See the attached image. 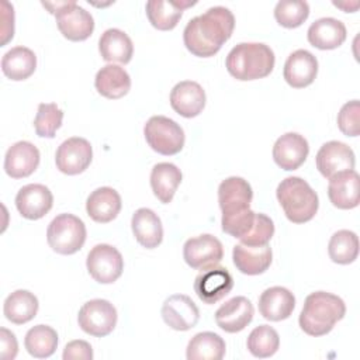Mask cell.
<instances>
[{
  "instance_id": "obj_1",
  "label": "cell",
  "mask_w": 360,
  "mask_h": 360,
  "mask_svg": "<svg viewBox=\"0 0 360 360\" xmlns=\"http://www.w3.org/2000/svg\"><path fill=\"white\" fill-rule=\"evenodd\" d=\"M233 28L235 17L232 11L226 7L215 6L187 22L183 31V41L194 56L210 58L231 38Z\"/></svg>"
},
{
  "instance_id": "obj_2",
  "label": "cell",
  "mask_w": 360,
  "mask_h": 360,
  "mask_svg": "<svg viewBox=\"0 0 360 360\" xmlns=\"http://www.w3.org/2000/svg\"><path fill=\"white\" fill-rule=\"evenodd\" d=\"M345 314L346 305L340 297L326 291H315L305 298L298 323L307 335L318 338L329 333Z\"/></svg>"
},
{
  "instance_id": "obj_3",
  "label": "cell",
  "mask_w": 360,
  "mask_h": 360,
  "mask_svg": "<svg viewBox=\"0 0 360 360\" xmlns=\"http://www.w3.org/2000/svg\"><path fill=\"white\" fill-rule=\"evenodd\" d=\"M274 63L273 49L262 42H240L229 51L225 60L229 75L242 82L269 76Z\"/></svg>"
},
{
  "instance_id": "obj_4",
  "label": "cell",
  "mask_w": 360,
  "mask_h": 360,
  "mask_svg": "<svg viewBox=\"0 0 360 360\" xmlns=\"http://www.w3.org/2000/svg\"><path fill=\"white\" fill-rule=\"evenodd\" d=\"M276 195L285 217L294 224L311 221L319 207L318 194L304 179L297 176L281 180L277 186Z\"/></svg>"
},
{
  "instance_id": "obj_5",
  "label": "cell",
  "mask_w": 360,
  "mask_h": 360,
  "mask_svg": "<svg viewBox=\"0 0 360 360\" xmlns=\"http://www.w3.org/2000/svg\"><path fill=\"white\" fill-rule=\"evenodd\" d=\"M42 6L46 7L49 13L55 14L56 25L60 34L69 41H84L93 34L94 20L91 14L80 7L76 1H42Z\"/></svg>"
},
{
  "instance_id": "obj_6",
  "label": "cell",
  "mask_w": 360,
  "mask_h": 360,
  "mask_svg": "<svg viewBox=\"0 0 360 360\" xmlns=\"http://www.w3.org/2000/svg\"><path fill=\"white\" fill-rule=\"evenodd\" d=\"M86 225L73 214L56 215L46 229V240L51 249L59 255H73L86 242Z\"/></svg>"
},
{
  "instance_id": "obj_7",
  "label": "cell",
  "mask_w": 360,
  "mask_h": 360,
  "mask_svg": "<svg viewBox=\"0 0 360 360\" xmlns=\"http://www.w3.org/2000/svg\"><path fill=\"white\" fill-rule=\"evenodd\" d=\"M143 135L148 145L158 153L172 156L179 153L184 146V131L183 128L165 115L150 117L145 127Z\"/></svg>"
},
{
  "instance_id": "obj_8",
  "label": "cell",
  "mask_w": 360,
  "mask_h": 360,
  "mask_svg": "<svg viewBox=\"0 0 360 360\" xmlns=\"http://www.w3.org/2000/svg\"><path fill=\"white\" fill-rule=\"evenodd\" d=\"M117 309L115 307L101 298L90 300L82 305L77 315V323L87 335L103 338L110 335L117 325Z\"/></svg>"
},
{
  "instance_id": "obj_9",
  "label": "cell",
  "mask_w": 360,
  "mask_h": 360,
  "mask_svg": "<svg viewBox=\"0 0 360 360\" xmlns=\"http://www.w3.org/2000/svg\"><path fill=\"white\" fill-rule=\"evenodd\" d=\"M86 267L89 274L100 284L117 281L124 270V259L117 248L98 243L87 255Z\"/></svg>"
},
{
  "instance_id": "obj_10",
  "label": "cell",
  "mask_w": 360,
  "mask_h": 360,
  "mask_svg": "<svg viewBox=\"0 0 360 360\" xmlns=\"http://www.w3.org/2000/svg\"><path fill=\"white\" fill-rule=\"evenodd\" d=\"M184 262L195 270L217 266L224 257V248L219 239L210 233H202L186 240L183 246Z\"/></svg>"
},
{
  "instance_id": "obj_11",
  "label": "cell",
  "mask_w": 360,
  "mask_h": 360,
  "mask_svg": "<svg viewBox=\"0 0 360 360\" xmlns=\"http://www.w3.org/2000/svg\"><path fill=\"white\" fill-rule=\"evenodd\" d=\"M93 159V149L87 139L72 136L63 141L55 153V163L59 172L73 176L84 172Z\"/></svg>"
},
{
  "instance_id": "obj_12",
  "label": "cell",
  "mask_w": 360,
  "mask_h": 360,
  "mask_svg": "<svg viewBox=\"0 0 360 360\" xmlns=\"http://www.w3.org/2000/svg\"><path fill=\"white\" fill-rule=\"evenodd\" d=\"M233 288V277L228 269L212 266L201 270L194 280V292L204 304H215L231 292Z\"/></svg>"
},
{
  "instance_id": "obj_13",
  "label": "cell",
  "mask_w": 360,
  "mask_h": 360,
  "mask_svg": "<svg viewBox=\"0 0 360 360\" xmlns=\"http://www.w3.org/2000/svg\"><path fill=\"white\" fill-rule=\"evenodd\" d=\"M315 162L319 173L325 179H330L340 172L353 170L356 158L349 145L340 141H329L319 148Z\"/></svg>"
},
{
  "instance_id": "obj_14",
  "label": "cell",
  "mask_w": 360,
  "mask_h": 360,
  "mask_svg": "<svg viewBox=\"0 0 360 360\" xmlns=\"http://www.w3.org/2000/svg\"><path fill=\"white\" fill-rule=\"evenodd\" d=\"M162 318L174 330H188L200 319V309L194 301L184 294H173L162 305Z\"/></svg>"
},
{
  "instance_id": "obj_15",
  "label": "cell",
  "mask_w": 360,
  "mask_h": 360,
  "mask_svg": "<svg viewBox=\"0 0 360 360\" xmlns=\"http://www.w3.org/2000/svg\"><path fill=\"white\" fill-rule=\"evenodd\" d=\"M252 200V187L242 177H228L218 187V204L222 215H232L250 208Z\"/></svg>"
},
{
  "instance_id": "obj_16",
  "label": "cell",
  "mask_w": 360,
  "mask_h": 360,
  "mask_svg": "<svg viewBox=\"0 0 360 360\" xmlns=\"http://www.w3.org/2000/svg\"><path fill=\"white\" fill-rule=\"evenodd\" d=\"M53 205V195L44 184L22 186L15 195V207L27 219H39L45 217Z\"/></svg>"
},
{
  "instance_id": "obj_17",
  "label": "cell",
  "mask_w": 360,
  "mask_h": 360,
  "mask_svg": "<svg viewBox=\"0 0 360 360\" xmlns=\"http://www.w3.org/2000/svg\"><path fill=\"white\" fill-rule=\"evenodd\" d=\"M308 153V141L297 132L281 135L273 146V159L276 165L287 172L298 169L305 162Z\"/></svg>"
},
{
  "instance_id": "obj_18",
  "label": "cell",
  "mask_w": 360,
  "mask_h": 360,
  "mask_svg": "<svg viewBox=\"0 0 360 360\" xmlns=\"http://www.w3.org/2000/svg\"><path fill=\"white\" fill-rule=\"evenodd\" d=\"M255 308L250 300L246 297L238 295L222 304L215 312L217 325L228 332L236 333L243 330L253 319Z\"/></svg>"
},
{
  "instance_id": "obj_19",
  "label": "cell",
  "mask_w": 360,
  "mask_h": 360,
  "mask_svg": "<svg viewBox=\"0 0 360 360\" xmlns=\"http://www.w3.org/2000/svg\"><path fill=\"white\" fill-rule=\"evenodd\" d=\"M39 150L28 141L13 143L4 156V170L13 179H22L32 174L39 165Z\"/></svg>"
},
{
  "instance_id": "obj_20",
  "label": "cell",
  "mask_w": 360,
  "mask_h": 360,
  "mask_svg": "<svg viewBox=\"0 0 360 360\" xmlns=\"http://www.w3.org/2000/svg\"><path fill=\"white\" fill-rule=\"evenodd\" d=\"M328 197L339 210H352L359 205L360 177L356 170L340 172L329 179Z\"/></svg>"
},
{
  "instance_id": "obj_21",
  "label": "cell",
  "mask_w": 360,
  "mask_h": 360,
  "mask_svg": "<svg viewBox=\"0 0 360 360\" xmlns=\"http://www.w3.org/2000/svg\"><path fill=\"white\" fill-rule=\"evenodd\" d=\"M318 60L307 49H297L288 55L284 63V80L294 89H304L315 80Z\"/></svg>"
},
{
  "instance_id": "obj_22",
  "label": "cell",
  "mask_w": 360,
  "mask_h": 360,
  "mask_svg": "<svg viewBox=\"0 0 360 360\" xmlns=\"http://www.w3.org/2000/svg\"><path fill=\"white\" fill-rule=\"evenodd\" d=\"M205 100L204 89L191 80L177 83L170 91L172 108L184 118L197 117L204 110Z\"/></svg>"
},
{
  "instance_id": "obj_23",
  "label": "cell",
  "mask_w": 360,
  "mask_h": 360,
  "mask_svg": "<svg viewBox=\"0 0 360 360\" xmlns=\"http://www.w3.org/2000/svg\"><path fill=\"white\" fill-rule=\"evenodd\" d=\"M295 308L294 294L280 285L270 287L259 297V312L260 315L271 322L287 319Z\"/></svg>"
},
{
  "instance_id": "obj_24",
  "label": "cell",
  "mask_w": 360,
  "mask_h": 360,
  "mask_svg": "<svg viewBox=\"0 0 360 360\" xmlns=\"http://www.w3.org/2000/svg\"><path fill=\"white\" fill-rule=\"evenodd\" d=\"M232 260L240 273L248 276H257L270 267L273 252L269 243L263 246H248L238 243L233 246Z\"/></svg>"
},
{
  "instance_id": "obj_25",
  "label": "cell",
  "mask_w": 360,
  "mask_h": 360,
  "mask_svg": "<svg viewBox=\"0 0 360 360\" xmlns=\"http://www.w3.org/2000/svg\"><path fill=\"white\" fill-rule=\"evenodd\" d=\"M307 38L318 49H336L346 39V27L338 18L322 17L309 25Z\"/></svg>"
},
{
  "instance_id": "obj_26",
  "label": "cell",
  "mask_w": 360,
  "mask_h": 360,
  "mask_svg": "<svg viewBox=\"0 0 360 360\" xmlns=\"http://www.w3.org/2000/svg\"><path fill=\"white\" fill-rule=\"evenodd\" d=\"M121 197L117 190L111 187H98L87 197L86 211L93 221L107 224L117 218L121 211Z\"/></svg>"
},
{
  "instance_id": "obj_27",
  "label": "cell",
  "mask_w": 360,
  "mask_h": 360,
  "mask_svg": "<svg viewBox=\"0 0 360 360\" xmlns=\"http://www.w3.org/2000/svg\"><path fill=\"white\" fill-rule=\"evenodd\" d=\"M131 226L135 239L146 249L158 248L163 240L162 221L150 208H139L134 212Z\"/></svg>"
},
{
  "instance_id": "obj_28",
  "label": "cell",
  "mask_w": 360,
  "mask_h": 360,
  "mask_svg": "<svg viewBox=\"0 0 360 360\" xmlns=\"http://www.w3.org/2000/svg\"><path fill=\"white\" fill-rule=\"evenodd\" d=\"M94 86L97 91L110 100H117L124 97L131 89V77L128 72L114 63L103 66L94 79Z\"/></svg>"
},
{
  "instance_id": "obj_29",
  "label": "cell",
  "mask_w": 360,
  "mask_h": 360,
  "mask_svg": "<svg viewBox=\"0 0 360 360\" xmlns=\"http://www.w3.org/2000/svg\"><path fill=\"white\" fill-rule=\"evenodd\" d=\"M98 51L104 60L127 65L132 59L134 45L128 34L118 28H108L98 39Z\"/></svg>"
},
{
  "instance_id": "obj_30",
  "label": "cell",
  "mask_w": 360,
  "mask_h": 360,
  "mask_svg": "<svg viewBox=\"0 0 360 360\" xmlns=\"http://www.w3.org/2000/svg\"><path fill=\"white\" fill-rule=\"evenodd\" d=\"M181 179L183 174L176 165L169 162L156 163L150 172V187L155 197L160 202L169 204L173 200Z\"/></svg>"
},
{
  "instance_id": "obj_31",
  "label": "cell",
  "mask_w": 360,
  "mask_h": 360,
  "mask_svg": "<svg viewBox=\"0 0 360 360\" xmlns=\"http://www.w3.org/2000/svg\"><path fill=\"white\" fill-rule=\"evenodd\" d=\"M37 69V56L27 46H14L1 58V70L6 77L20 82L28 79Z\"/></svg>"
},
{
  "instance_id": "obj_32",
  "label": "cell",
  "mask_w": 360,
  "mask_h": 360,
  "mask_svg": "<svg viewBox=\"0 0 360 360\" xmlns=\"http://www.w3.org/2000/svg\"><path fill=\"white\" fill-rule=\"evenodd\" d=\"M38 308V298L32 292L28 290H15L6 298L3 312L10 322L22 325L35 318Z\"/></svg>"
},
{
  "instance_id": "obj_33",
  "label": "cell",
  "mask_w": 360,
  "mask_h": 360,
  "mask_svg": "<svg viewBox=\"0 0 360 360\" xmlns=\"http://www.w3.org/2000/svg\"><path fill=\"white\" fill-rule=\"evenodd\" d=\"M225 340L214 332L194 335L186 350L188 360H221L225 356Z\"/></svg>"
},
{
  "instance_id": "obj_34",
  "label": "cell",
  "mask_w": 360,
  "mask_h": 360,
  "mask_svg": "<svg viewBox=\"0 0 360 360\" xmlns=\"http://www.w3.org/2000/svg\"><path fill=\"white\" fill-rule=\"evenodd\" d=\"M24 345L32 357L46 359L56 350L58 333L48 325H35L25 333Z\"/></svg>"
},
{
  "instance_id": "obj_35",
  "label": "cell",
  "mask_w": 360,
  "mask_h": 360,
  "mask_svg": "<svg viewBox=\"0 0 360 360\" xmlns=\"http://www.w3.org/2000/svg\"><path fill=\"white\" fill-rule=\"evenodd\" d=\"M328 253L333 263L349 264L357 259L359 238L353 231L340 229L335 232L328 245Z\"/></svg>"
},
{
  "instance_id": "obj_36",
  "label": "cell",
  "mask_w": 360,
  "mask_h": 360,
  "mask_svg": "<svg viewBox=\"0 0 360 360\" xmlns=\"http://www.w3.org/2000/svg\"><path fill=\"white\" fill-rule=\"evenodd\" d=\"M146 15L152 27L160 31L173 30L183 15V8L177 1L149 0L146 3Z\"/></svg>"
},
{
  "instance_id": "obj_37",
  "label": "cell",
  "mask_w": 360,
  "mask_h": 360,
  "mask_svg": "<svg viewBox=\"0 0 360 360\" xmlns=\"http://www.w3.org/2000/svg\"><path fill=\"white\" fill-rule=\"evenodd\" d=\"M280 346V338L274 328L269 325L256 326L248 336L246 347L252 356L266 359L273 356Z\"/></svg>"
},
{
  "instance_id": "obj_38",
  "label": "cell",
  "mask_w": 360,
  "mask_h": 360,
  "mask_svg": "<svg viewBox=\"0 0 360 360\" xmlns=\"http://www.w3.org/2000/svg\"><path fill=\"white\" fill-rule=\"evenodd\" d=\"M309 15V4L302 0H283L274 7L276 21L285 28L300 27Z\"/></svg>"
},
{
  "instance_id": "obj_39",
  "label": "cell",
  "mask_w": 360,
  "mask_h": 360,
  "mask_svg": "<svg viewBox=\"0 0 360 360\" xmlns=\"http://www.w3.org/2000/svg\"><path fill=\"white\" fill-rule=\"evenodd\" d=\"M63 111L55 103H41L34 120V128L41 138H53L60 128Z\"/></svg>"
},
{
  "instance_id": "obj_40",
  "label": "cell",
  "mask_w": 360,
  "mask_h": 360,
  "mask_svg": "<svg viewBox=\"0 0 360 360\" xmlns=\"http://www.w3.org/2000/svg\"><path fill=\"white\" fill-rule=\"evenodd\" d=\"M273 235H274L273 221L267 215L256 212L255 222L250 231L248 232L246 236H243L239 240L242 245H248V246H263L270 242Z\"/></svg>"
},
{
  "instance_id": "obj_41",
  "label": "cell",
  "mask_w": 360,
  "mask_h": 360,
  "mask_svg": "<svg viewBox=\"0 0 360 360\" xmlns=\"http://www.w3.org/2000/svg\"><path fill=\"white\" fill-rule=\"evenodd\" d=\"M255 217H256V212L252 211L250 208L238 214L222 215V219H221L222 231L233 238L242 239L250 231L255 222Z\"/></svg>"
},
{
  "instance_id": "obj_42",
  "label": "cell",
  "mask_w": 360,
  "mask_h": 360,
  "mask_svg": "<svg viewBox=\"0 0 360 360\" xmlns=\"http://www.w3.org/2000/svg\"><path fill=\"white\" fill-rule=\"evenodd\" d=\"M360 103L352 100L343 104L338 114V127L346 136H359L360 134Z\"/></svg>"
},
{
  "instance_id": "obj_43",
  "label": "cell",
  "mask_w": 360,
  "mask_h": 360,
  "mask_svg": "<svg viewBox=\"0 0 360 360\" xmlns=\"http://www.w3.org/2000/svg\"><path fill=\"white\" fill-rule=\"evenodd\" d=\"M62 357L63 360H91L93 349L86 340H72L65 346Z\"/></svg>"
},
{
  "instance_id": "obj_44",
  "label": "cell",
  "mask_w": 360,
  "mask_h": 360,
  "mask_svg": "<svg viewBox=\"0 0 360 360\" xmlns=\"http://www.w3.org/2000/svg\"><path fill=\"white\" fill-rule=\"evenodd\" d=\"M18 343L15 335L6 328L0 329V357L3 360H13L17 356Z\"/></svg>"
},
{
  "instance_id": "obj_45",
  "label": "cell",
  "mask_w": 360,
  "mask_h": 360,
  "mask_svg": "<svg viewBox=\"0 0 360 360\" xmlns=\"http://www.w3.org/2000/svg\"><path fill=\"white\" fill-rule=\"evenodd\" d=\"M1 46H4L14 35V8L7 1H1Z\"/></svg>"
}]
</instances>
